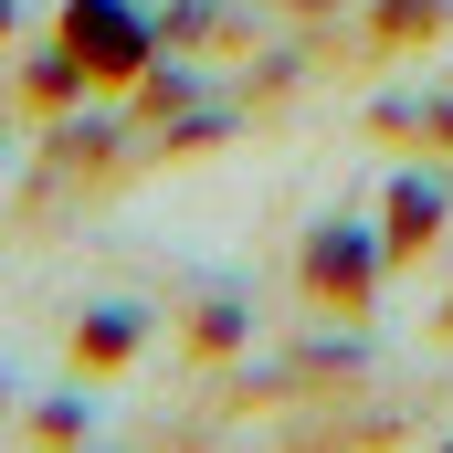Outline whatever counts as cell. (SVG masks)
I'll use <instances>...</instances> for the list:
<instances>
[{
  "instance_id": "obj_1",
  "label": "cell",
  "mask_w": 453,
  "mask_h": 453,
  "mask_svg": "<svg viewBox=\"0 0 453 453\" xmlns=\"http://www.w3.org/2000/svg\"><path fill=\"white\" fill-rule=\"evenodd\" d=\"M74 42H85L96 64H137V21H127L116 0H85V11H74Z\"/></svg>"
}]
</instances>
